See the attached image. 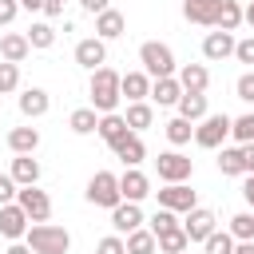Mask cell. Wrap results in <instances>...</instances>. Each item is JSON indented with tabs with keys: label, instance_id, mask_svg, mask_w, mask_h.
<instances>
[{
	"label": "cell",
	"instance_id": "obj_7",
	"mask_svg": "<svg viewBox=\"0 0 254 254\" xmlns=\"http://www.w3.org/2000/svg\"><path fill=\"white\" fill-rule=\"evenodd\" d=\"M155 171H159L163 183H187L190 171H194V163H190L183 151H163V155L155 159Z\"/></svg>",
	"mask_w": 254,
	"mask_h": 254
},
{
	"label": "cell",
	"instance_id": "obj_24",
	"mask_svg": "<svg viewBox=\"0 0 254 254\" xmlns=\"http://www.w3.org/2000/svg\"><path fill=\"white\" fill-rule=\"evenodd\" d=\"M127 131H131V127H127V119H123L119 111H111V115H99V131H95V135H99L107 147H115V143H119Z\"/></svg>",
	"mask_w": 254,
	"mask_h": 254
},
{
	"label": "cell",
	"instance_id": "obj_25",
	"mask_svg": "<svg viewBox=\"0 0 254 254\" xmlns=\"http://www.w3.org/2000/svg\"><path fill=\"white\" fill-rule=\"evenodd\" d=\"M175 107H179V119H187V123H202L210 115L206 111V95H190V91H183V99Z\"/></svg>",
	"mask_w": 254,
	"mask_h": 254
},
{
	"label": "cell",
	"instance_id": "obj_8",
	"mask_svg": "<svg viewBox=\"0 0 254 254\" xmlns=\"http://www.w3.org/2000/svg\"><path fill=\"white\" fill-rule=\"evenodd\" d=\"M16 202L24 206V214H28L32 222H48V218H52V198H48V190H40V187H20Z\"/></svg>",
	"mask_w": 254,
	"mask_h": 254
},
{
	"label": "cell",
	"instance_id": "obj_18",
	"mask_svg": "<svg viewBox=\"0 0 254 254\" xmlns=\"http://www.w3.org/2000/svg\"><path fill=\"white\" fill-rule=\"evenodd\" d=\"M175 79H179V83H183V91H190V95H202V91L210 87V71H206L202 64H183Z\"/></svg>",
	"mask_w": 254,
	"mask_h": 254
},
{
	"label": "cell",
	"instance_id": "obj_9",
	"mask_svg": "<svg viewBox=\"0 0 254 254\" xmlns=\"http://www.w3.org/2000/svg\"><path fill=\"white\" fill-rule=\"evenodd\" d=\"M183 230H187V238H190V242H206V238L218 230V218H214V210L194 206V210L183 218Z\"/></svg>",
	"mask_w": 254,
	"mask_h": 254
},
{
	"label": "cell",
	"instance_id": "obj_22",
	"mask_svg": "<svg viewBox=\"0 0 254 254\" xmlns=\"http://www.w3.org/2000/svg\"><path fill=\"white\" fill-rule=\"evenodd\" d=\"M8 175H12V183H16V187H36V183H40V163H36L32 155H16Z\"/></svg>",
	"mask_w": 254,
	"mask_h": 254
},
{
	"label": "cell",
	"instance_id": "obj_52",
	"mask_svg": "<svg viewBox=\"0 0 254 254\" xmlns=\"http://www.w3.org/2000/svg\"><path fill=\"white\" fill-rule=\"evenodd\" d=\"M242 12H246V24H254V0H250V4L242 8Z\"/></svg>",
	"mask_w": 254,
	"mask_h": 254
},
{
	"label": "cell",
	"instance_id": "obj_15",
	"mask_svg": "<svg viewBox=\"0 0 254 254\" xmlns=\"http://www.w3.org/2000/svg\"><path fill=\"white\" fill-rule=\"evenodd\" d=\"M218 4H222V0H183V16H187L190 24L214 28V20H218Z\"/></svg>",
	"mask_w": 254,
	"mask_h": 254
},
{
	"label": "cell",
	"instance_id": "obj_42",
	"mask_svg": "<svg viewBox=\"0 0 254 254\" xmlns=\"http://www.w3.org/2000/svg\"><path fill=\"white\" fill-rule=\"evenodd\" d=\"M234 60H238V64H250V67H254V36L238 40V48H234Z\"/></svg>",
	"mask_w": 254,
	"mask_h": 254
},
{
	"label": "cell",
	"instance_id": "obj_41",
	"mask_svg": "<svg viewBox=\"0 0 254 254\" xmlns=\"http://www.w3.org/2000/svg\"><path fill=\"white\" fill-rule=\"evenodd\" d=\"M95 254H127V242L119 234H107V238L95 242Z\"/></svg>",
	"mask_w": 254,
	"mask_h": 254
},
{
	"label": "cell",
	"instance_id": "obj_21",
	"mask_svg": "<svg viewBox=\"0 0 254 254\" xmlns=\"http://www.w3.org/2000/svg\"><path fill=\"white\" fill-rule=\"evenodd\" d=\"M111 226H115V234H131V230H139V226H143V210H139V202H119V206L111 210Z\"/></svg>",
	"mask_w": 254,
	"mask_h": 254
},
{
	"label": "cell",
	"instance_id": "obj_47",
	"mask_svg": "<svg viewBox=\"0 0 254 254\" xmlns=\"http://www.w3.org/2000/svg\"><path fill=\"white\" fill-rule=\"evenodd\" d=\"M64 4H67V0H44V12H48V16H64Z\"/></svg>",
	"mask_w": 254,
	"mask_h": 254
},
{
	"label": "cell",
	"instance_id": "obj_4",
	"mask_svg": "<svg viewBox=\"0 0 254 254\" xmlns=\"http://www.w3.org/2000/svg\"><path fill=\"white\" fill-rule=\"evenodd\" d=\"M87 202L91 206H103V210H115L123 202V190H119V175L111 171H95L87 179Z\"/></svg>",
	"mask_w": 254,
	"mask_h": 254
},
{
	"label": "cell",
	"instance_id": "obj_12",
	"mask_svg": "<svg viewBox=\"0 0 254 254\" xmlns=\"http://www.w3.org/2000/svg\"><path fill=\"white\" fill-rule=\"evenodd\" d=\"M234 48H238V40H234V32H206V40H202V56L210 60V64H218V60H226V56H234Z\"/></svg>",
	"mask_w": 254,
	"mask_h": 254
},
{
	"label": "cell",
	"instance_id": "obj_39",
	"mask_svg": "<svg viewBox=\"0 0 254 254\" xmlns=\"http://www.w3.org/2000/svg\"><path fill=\"white\" fill-rule=\"evenodd\" d=\"M175 226H183V222L175 218V210H163V206H159V210L151 214V234H167V230H175Z\"/></svg>",
	"mask_w": 254,
	"mask_h": 254
},
{
	"label": "cell",
	"instance_id": "obj_3",
	"mask_svg": "<svg viewBox=\"0 0 254 254\" xmlns=\"http://www.w3.org/2000/svg\"><path fill=\"white\" fill-rule=\"evenodd\" d=\"M139 64H143V71H147L151 79H167V75H179L175 52H171L167 44H159V40H147V44L139 48Z\"/></svg>",
	"mask_w": 254,
	"mask_h": 254
},
{
	"label": "cell",
	"instance_id": "obj_37",
	"mask_svg": "<svg viewBox=\"0 0 254 254\" xmlns=\"http://www.w3.org/2000/svg\"><path fill=\"white\" fill-rule=\"evenodd\" d=\"M190 135H194V127H190L187 119H179V115H175V119L167 123V139H171L175 147H183V143H190Z\"/></svg>",
	"mask_w": 254,
	"mask_h": 254
},
{
	"label": "cell",
	"instance_id": "obj_19",
	"mask_svg": "<svg viewBox=\"0 0 254 254\" xmlns=\"http://www.w3.org/2000/svg\"><path fill=\"white\" fill-rule=\"evenodd\" d=\"M151 83H155V79H151L147 71H127L119 87H123V99H127V103H143V99H151Z\"/></svg>",
	"mask_w": 254,
	"mask_h": 254
},
{
	"label": "cell",
	"instance_id": "obj_36",
	"mask_svg": "<svg viewBox=\"0 0 254 254\" xmlns=\"http://www.w3.org/2000/svg\"><path fill=\"white\" fill-rule=\"evenodd\" d=\"M230 135L238 139V147H246V143H254V111H246V115H238V119L230 123Z\"/></svg>",
	"mask_w": 254,
	"mask_h": 254
},
{
	"label": "cell",
	"instance_id": "obj_49",
	"mask_svg": "<svg viewBox=\"0 0 254 254\" xmlns=\"http://www.w3.org/2000/svg\"><path fill=\"white\" fill-rule=\"evenodd\" d=\"M4 254H32V246H28V242H12Z\"/></svg>",
	"mask_w": 254,
	"mask_h": 254
},
{
	"label": "cell",
	"instance_id": "obj_33",
	"mask_svg": "<svg viewBox=\"0 0 254 254\" xmlns=\"http://www.w3.org/2000/svg\"><path fill=\"white\" fill-rule=\"evenodd\" d=\"M24 36H28V44H32V48H52V44H56V28H52L48 20H36Z\"/></svg>",
	"mask_w": 254,
	"mask_h": 254
},
{
	"label": "cell",
	"instance_id": "obj_28",
	"mask_svg": "<svg viewBox=\"0 0 254 254\" xmlns=\"http://www.w3.org/2000/svg\"><path fill=\"white\" fill-rule=\"evenodd\" d=\"M123 119H127V127H131V131L139 135L143 127H151V123H155V107H151L147 99H143V103H127V111H123Z\"/></svg>",
	"mask_w": 254,
	"mask_h": 254
},
{
	"label": "cell",
	"instance_id": "obj_46",
	"mask_svg": "<svg viewBox=\"0 0 254 254\" xmlns=\"http://www.w3.org/2000/svg\"><path fill=\"white\" fill-rule=\"evenodd\" d=\"M242 163H246V175H254V143L242 147Z\"/></svg>",
	"mask_w": 254,
	"mask_h": 254
},
{
	"label": "cell",
	"instance_id": "obj_11",
	"mask_svg": "<svg viewBox=\"0 0 254 254\" xmlns=\"http://www.w3.org/2000/svg\"><path fill=\"white\" fill-rule=\"evenodd\" d=\"M75 64H79V67H87V71H99V67L107 64V44H103L99 36L79 40V44H75Z\"/></svg>",
	"mask_w": 254,
	"mask_h": 254
},
{
	"label": "cell",
	"instance_id": "obj_27",
	"mask_svg": "<svg viewBox=\"0 0 254 254\" xmlns=\"http://www.w3.org/2000/svg\"><path fill=\"white\" fill-rule=\"evenodd\" d=\"M242 20H246L242 4H238V0H222V4H218V20H214V28H218V32H238Z\"/></svg>",
	"mask_w": 254,
	"mask_h": 254
},
{
	"label": "cell",
	"instance_id": "obj_50",
	"mask_svg": "<svg viewBox=\"0 0 254 254\" xmlns=\"http://www.w3.org/2000/svg\"><path fill=\"white\" fill-rule=\"evenodd\" d=\"M234 254H254V242H238V246H234Z\"/></svg>",
	"mask_w": 254,
	"mask_h": 254
},
{
	"label": "cell",
	"instance_id": "obj_32",
	"mask_svg": "<svg viewBox=\"0 0 254 254\" xmlns=\"http://www.w3.org/2000/svg\"><path fill=\"white\" fill-rule=\"evenodd\" d=\"M155 238H159V254H183V250L190 246V238H187L183 226H175V230H167V234H155Z\"/></svg>",
	"mask_w": 254,
	"mask_h": 254
},
{
	"label": "cell",
	"instance_id": "obj_14",
	"mask_svg": "<svg viewBox=\"0 0 254 254\" xmlns=\"http://www.w3.org/2000/svg\"><path fill=\"white\" fill-rule=\"evenodd\" d=\"M20 115L24 119H40V115H48V107H52V95L44 91V87H28V91H20Z\"/></svg>",
	"mask_w": 254,
	"mask_h": 254
},
{
	"label": "cell",
	"instance_id": "obj_6",
	"mask_svg": "<svg viewBox=\"0 0 254 254\" xmlns=\"http://www.w3.org/2000/svg\"><path fill=\"white\" fill-rule=\"evenodd\" d=\"M159 194V206L163 210H175V214H190L194 206H198V194L187 187V183H167L163 190H155Z\"/></svg>",
	"mask_w": 254,
	"mask_h": 254
},
{
	"label": "cell",
	"instance_id": "obj_23",
	"mask_svg": "<svg viewBox=\"0 0 254 254\" xmlns=\"http://www.w3.org/2000/svg\"><path fill=\"white\" fill-rule=\"evenodd\" d=\"M151 99H155L159 107H175V103L183 99V83H179L175 75H167V79H155V83H151Z\"/></svg>",
	"mask_w": 254,
	"mask_h": 254
},
{
	"label": "cell",
	"instance_id": "obj_13",
	"mask_svg": "<svg viewBox=\"0 0 254 254\" xmlns=\"http://www.w3.org/2000/svg\"><path fill=\"white\" fill-rule=\"evenodd\" d=\"M119 190H123V202H139V198L151 194V179H147L139 167H127V171L119 175Z\"/></svg>",
	"mask_w": 254,
	"mask_h": 254
},
{
	"label": "cell",
	"instance_id": "obj_30",
	"mask_svg": "<svg viewBox=\"0 0 254 254\" xmlns=\"http://www.w3.org/2000/svg\"><path fill=\"white\" fill-rule=\"evenodd\" d=\"M218 171H222L226 179H234V175H246L242 147H222V151H218Z\"/></svg>",
	"mask_w": 254,
	"mask_h": 254
},
{
	"label": "cell",
	"instance_id": "obj_35",
	"mask_svg": "<svg viewBox=\"0 0 254 254\" xmlns=\"http://www.w3.org/2000/svg\"><path fill=\"white\" fill-rule=\"evenodd\" d=\"M234 246H238V242H234V234H230V230H214V234L202 242V250H206V254H234Z\"/></svg>",
	"mask_w": 254,
	"mask_h": 254
},
{
	"label": "cell",
	"instance_id": "obj_43",
	"mask_svg": "<svg viewBox=\"0 0 254 254\" xmlns=\"http://www.w3.org/2000/svg\"><path fill=\"white\" fill-rule=\"evenodd\" d=\"M16 194H20V187L12 183V175H0V206H8Z\"/></svg>",
	"mask_w": 254,
	"mask_h": 254
},
{
	"label": "cell",
	"instance_id": "obj_26",
	"mask_svg": "<svg viewBox=\"0 0 254 254\" xmlns=\"http://www.w3.org/2000/svg\"><path fill=\"white\" fill-rule=\"evenodd\" d=\"M8 147H12V155H32L40 147V131L36 127H12L8 131Z\"/></svg>",
	"mask_w": 254,
	"mask_h": 254
},
{
	"label": "cell",
	"instance_id": "obj_44",
	"mask_svg": "<svg viewBox=\"0 0 254 254\" xmlns=\"http://www.w3.org/2000/svg\"><path fill=\"white\" fill-rule=\"evenodd\" d=\"M20 12V0H0V24H12Z\"/></svg>",
	"mask_w": 254,
	"mask_h": 254
},
{
	"label": "cell",
	"instance_id": "obj_16",
	"mask_svg": "<svg viewBox=\"0 0 254 254\" xmlns=\"http://www.w3.org/2000/svg\"><path fill=\"white\" fill-rule=\"evenodd\" d=\"M127 32V16L123 12H115V8H107V12H99L95 16V36L107 44V40H119Z\"/></svg>",
	"mask_w": 254,
	"mask_h": 254
},
{
	"label": "cell",
	"instance_id": "obj_34",
	"mask_svg": "<svg viewBox=\"0 0 254 254\" xmlns=\"http://www.w3.org/2000/svg\"><path fill=\"white\" fill-rule=\"evenodd\" d=\"M230 234H234V242H254V214L250 210L234 214L230 218Z\"/></svg>",
	"mask_w": 254,
	"mask_h": 254
},
{
	"label": "cell",
	"instance_id": "obj_5",
	"mask_svg": "<svg viewBox=\"0 0 254 254\" xmlns=\"http://www.w3.org/2000/svg\"><path fill=\"white\" fill-rule=\"evenodd\" d=\"M230 115H206L198 127H194V143L198 147H206V151H218V147H226V135H230Z\"/></svg>",
	"mask_w": 254,
	"mask_h": 254
},
{
	"label": "cell",
	"instance_id": "obj_38",
	"mask_svg": "<svg viewBox=\"0 0 254 254\" xmlns=\"http://www.w3.org/2000/svg\"><path fill=\"white\" fill-rule=\"evenodd\" d=\"M20 87V64H4L0 60V95H12Z\"/></svg>",
	"mask_w": 254,
	"mask_h": 254
},
{
	"label": "cell",
	"instance_id": "obj_31",
	"mask_svg": "<svg viewBox=\"0 0 254 254\" xmlns=\"http://www.w3.org/2000/svg\"><path fill=\"white\" fill-rule=\"evenodd\" d=\"M123 242H127V254H155V250H159V238H155L151 230H143V226L131 230Z\"/></svg>",
	"mask_w": 254,
	"mask_h": 254
},
{
	"label": "cell",
	"instance_id": "obj_51",
	"mask_svg": "<svg viewBox=\"0 0 254 254\" xmlns=\"http://www.w3.org/2000/svg\"><path fill=\"white\" fill-rule=\"evenodd\" d=\"M20 8H28V12H36V8H44V0H20Z\"/></svg>",
	"mask_w": 254,
	"mask_h": 254
},
{
	"label": "cell",
	"instance_id": "obj_10",
	"mask_svg": "<svg viewBox=\"0 0 254 254\" xmlns=\"http://www.w3.org/2000/svg\"><path fill=\"white\" fill-rule=\"evenodd\" d=\"M28 226H32V218L24 214V206L20 202H8V206H0V234L4 238H24L28 234Z\"/></svg>",
	"mask_w": 254,
	"mask_h": 254
},
{
	"label": "cell",
	"instance_id": "obj_48",
	"mask_svg": "<svg viewBox=\"0 0 254 254\" xmlns=\"http://www.w3.org/2000/svg\"><path fill=\"white\" fill-rule=\"evenodd\" d=\"M242 198L254 206V175H246V183H242Z\"/></svg>",
	"mask_w": 254,
	"mask_h": 254
},
{
	"label": "cell",
	"instance_id": "obj_2",
	"mask_svg": "<svg viewBox=\"0 0 254 254\" xmlns=\"http://www.w3.org/2000/svg\"><path fill=\"white\" fill-rule=\"evenodd\" d=\"M24 238H28L32 254H67L71 250V234L64 226H52V222H32Z\"/></svg>",
	"mask_w": 254,
	"mask_h": 254
},
{
	"label": "cell",
	"instance_id": "obj_40",
	"mask_svg": "<svg viewBox=\"0 0 254 254\" xmlns=\"http://www.w3.org/2000/svg\"><path fill=\"white\" fill-rule=\"evenodd\" d=\"M234 95H238L242 103H254V71H242V75H238V83H234Z\"/></svg>",
	"mask_w": 254,
	"mask_h": 254
},
{
	"label": "cell",
	"instance_id": "obj_45",
	"mask_svg": "<svg viewBox=\"0 0 254 254\" xmlns=\"http://www.w3.org/2000/svg\"><path fill=\"white\" fill-rule=\"evenodd\" d=\"M79 8H83V12H91V16H99V12H107V8H111V0H79Z\"/></svg>",
	"mask_w": 254,
	"mask_h": 254
},
{
	"label": "cell",
	"instance_id": "obj_20",
	"mask_svg": "<svg viewBox=\"0 0 254 254\" xmlns=\"http://www.w3.org/2000/svg\"><path fill=\"white\" fill-rule=\"evenodd\" d=\"M111 151H115V159H123V167H139V163L147 159V147H143V139H139L135 131H127Z\"/></svg>",
	"mask_w": 254,
	"mask_h": 254
},
{
	"label": "cell",
	"instance_id": "obj_29",
	"mask_svg": "<svg viewBox=\"0 0 254 254\" xmlns=\"http://www.w3.org/2000/svg\"><path fill=\"white\" fill-rule=\"evenodd\" d=\"M67 127H71L75 135H91V131H99V111H95V107H75V111L67 115Z\"/></svg>",
	"mask_w": 254,
	"mask_h": 254
},
{
	"label": "cell",
	"instance_id": "obj_17",
	"mask_svg": "<svg viewBox=\"0 0 254 254\" xmlns=\"http://www.w3.org/2000/svg\"><path fill=\"white\" fill-rule=\"evenodd\" d=\"M28 52H32V44H28L24 32H8V36H0V60H4V64H24Z\"/></svg>",
	"mask_w": 254,
	"mask_h": 254
},
{
	"label": "cell",
	"instance_id": "obj_1",
	"mask_svg": "<svg viewBox=\"0 0 254 254\" xmlns=\"http://www.w3.org/2000/svg\"><path fill=\"white\" fill-rule=\"evenodd\" d=\"M119 83H123V75H119L115 67H107V64H103L99 71H91V87H87V91H91V107H95L99 115H111V111L119 107V99H123V87H119Z\"/></svg>",
	"mask_w": 254,
	"mask_h": 254
}]
</instances>
